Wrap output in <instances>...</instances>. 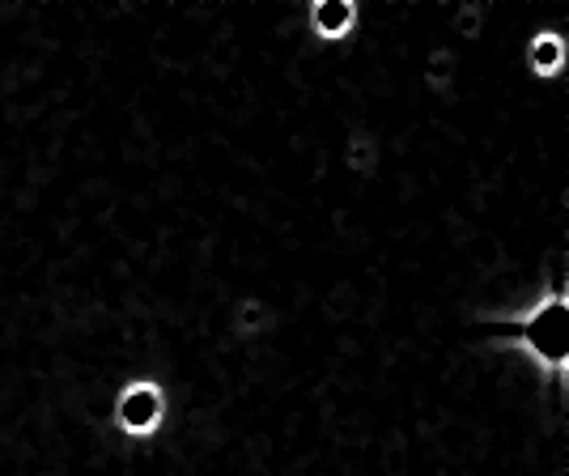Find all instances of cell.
I'll return each instance as SVG.
<instances>
[{
    "label": "cell",
    "mask_w": 569,
    "mask_h": 476,
    "mask_svg": "<svg viewBox=\"0 0 569 476\" xmlns=\"http://www.w3.org/2000/svg\"><path fill=\"white\" fill-rule=\"evenodd\" d=\"M493 336L527 357L545 379L569 383V277H557L522 307L506 310Z\"/></svg>",
    "instance_id": "cell-1"
},
{
    "label": "cell",
    "mask_w": 569,
    "mask_h": 476,
    "mask_svg": "<svg viewBox=\"0 0 569 476\" xmlns=\"http://www.w3.org/2000/svg\"><path fill=\"white\" fill-rule=\"evenodd\" d=\"M107 426L119 443L144 447L153 438H162L170 426V391L153 375H132L111 391L107 400Z\"/></svg>",
    "instance_id": "cell-2"
},
{
    "label": "cell",
    "mask_w": 569,
    "mask_h": 476,
    "mask_svg": "<svg viewBox=\"0 0 569 476\" xmlns=\"http://www.w3.org/2000/svg\"><path fill=\"white\" fill-rule=\"evenodd\" d=\"M519 65L531 81L540 86H552L569 77V13L548 4L545 13L531 22V30L522 34V48H519Z\"/></svg>",
    "instance_id": "cell-3"
},
{
    "label": "cell",
    "mask_w": 569,
    "mask_h": 476,
    "mask_svg": "<svg viewBox=\"0 0 569 476\" xmlns=\"http://www.w3.org/2000/svg\"><path fill=\"white\" fill-rule=\"evenodd\" d=\"M277 328H281V310H277V303H272L268 294H260V289L234 294L226 315H221V333H226V340L238 345V349H256L263 340H272Z\"/></svg>",
    "instance_id": "cell-4"
},
{
    "label": "cell",
    "mask_w": 569,
    "mask_h": 476,
    "mask_svg": "<svg viewBox=\"0 0 569 476\" xmlns=\"http://www.w3.org/2000/svg\"><path fill=\"white\" fill-rule=\"evenodd\" d=\"M366 22V0H307V34L319 48L353 43Z\"/></svg>",
    "instance_id": "cell-5"
},
{
    "label": "cell",
    "mask_w": 569,
    "mask_h": 476,
    "mask_svg": "<svg viewBox=\"0 0 569 476\" xmlns=\"http://www.w3.org/2000/svg\"><path fill=\"white\" fill-rule=\"evenodd\" d=\"M382 137L375 123H349L345 132H340V145H336V167L345 179H353V184H370L375 175L382 170Z\"/></svg>",
    "instance_id": "cell-6"
},
{
    "label": "cell",
    "mask_w": 569,
    "mask_h": 476,
    "mask_svg": "<svg viewBox=\"0 0 569 476\" xmlns=\"http://www.w3.org/2000/svg\"><path fill=\"white\" fill-rule=\"evenodd\" d=\"M463 86V48H455L451 39L442 34L433 48L421 56V69H417V90L433 102H455Z\"/></svg>",
    "instance_id": "cell-7"
},
{
    "label": "cell",
    "mask_w": 569,
    "mask_h": 476,
    "mask_svg": "<svg viewBox=\"0 0 569 476\" xmlns=\"http://www.w3.org/2000/svg\"><path fill=\"white\" fill-rule=\"evenodd\" d=\"M493 4L498 0H451V9H447V39H451L455 48H476L489 34Z\"/></svg>",
    "instance_id": "cell-8"
}]
</instances>
